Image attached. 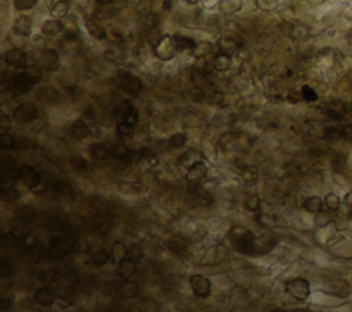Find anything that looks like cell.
<instances>
[{
    "label": "cell",
    "instance_id": "obj_15",
    "mask_svg": "<svg viewBox=\"0 0 352 312\" xmlns=\"http://www.w3.org/2000/svg\"><path fill=\"white\" fill-rule=\"evenodd\" d=\"M112 219L106 216V215H96L92 219V223H91V227H92V231L99 234V235H106L107 232H110L112 230Z\"/></svg>",
    "mask_w": 352,
    "mask_h": 312
},
{
    "label": "cell",
    "instance_id": "obj_53",
    "mask_svg": "<svg viewBox=\"0 0 352 312\" xmlns=\"http://www.w3.org/2000/svg\"><path fill=\"white\" fill-rule=\"evenodd\" d=\"M58 279V274L55 271H44L43 274L40 275V281L45 283V285H52L55 283Z\"/></svg>",
    "mask_w": 352,
    "mask_h": 312
},
{
    "label": "cell",
    "instance_id": "obj_6",
    "mask_svg": "<svg viewBox=\"0 0 352 312\" xmlns=\"http://www.w3.org/2000/svg\"><path fill=\"white\" fill-rule=\"evenodd\" d=\"M285 290L293 299L303 301V300L308 299V296H309V283L304 278H295L286 283Z\"/></svg>",
    "mask_w": 352,
    "mask_h": 312
},
{
    "label": "cell",
    "instance_id": "obj_30",
    "mask_svg": "<svg viewBox=\"0 0 352 312\" xmlns=\"http://www.w3.org/2000/svg\"><path fill=\"white\" fill-rule=\"evenodd\" d=\"M89 260H91V263H92L94 266L101 267V266H105V264H107L109 262H112V256H110V252L101 249L94 252V253L91 255V259H89Z\"/></svg>",
    "mask_w": 352,
    "mask_h": 312
},
{
    "label": "cell",
    "instance_id": "obj_22",
    "mask_svg": "<svg viewBox=\"0 0 352 312\" xmlns=\"http://www.w3.org/2000/svg\"><path fill=\"white\" fill-rule=\"evenodd\" d=\"M202 160V154L197 150H189L186 153H183L182 156L177 158V164L183 168H190L193 164L198 163Z\"/></svg>",
    "mask_w": 352,
    "mask_h": 312
},
{
    "label": "cell",
    "instance_id": "obj_8",
    "mask_svg": "<svg viewBox=\"0 0 352 312\" xmlns=\"http://www.w3.org/2000/svg\"><path fill=\"white\" fill-rule=\"evenodd\" d=\"M35 86V82L32 80V77L28 75V72H22L11 77V80L8 82V88L13 89L17 94H26Z\"/></svg>",
    "mask_w": 352,
    "mask_h": 312
},
{
    "label": "cell",
    "instance_id": "obj_29",
    "mask_svg": "<svg viewBox=\"0 0 352 312\" xmlns=\"http://www.w3.org/2000/svg\"><path fill=\"white\" fill-rule=\"evenodd\" d=\"M89 154L95 160H106L107 157L110 156L112 153L109 151L106 147V144L103 143H94L89 147Z\"/></svg>",
    "mask_w": 352,
    "mask_h": 312
},
{
    "label": "cell",
    "instance_id": "obj_40",
    "mask_svg": "<svg viewBox=\"0 0 352 312\" xmlns=\"http://www.w3.org/2000/svg\"><path fill=\"white\" fill-rule=\"evenodd\" d=\"M70 165H72L73 171L77 172V174H84V172H87L88 169V163L80 156L73 157V158L70 160Z\"/></svg>",
    "mask_w": 352,
    "mask_h": 312
},
{
    "label": "cell",
    "instance_id": "obj_50",
    "mask_svg": "<svg viewBox=\"0 0 352 312\" xmlns=\"http://www.w3.org/2000/svg\"><path fill=\"white\" fill-rule=\"evenodd\" d=\"M107 58H109V59H112V61H114V62H120V61H123V59H124V52L121 51V48H120V47H116V45H113L110 50L107 51Z\"/></svg>",
    "mask_w": 352,
    "mask_h": 312
},
{
    "label": "cell",
    "instance_id": "obj_39",
    "mask_svg": "<svg viewBox=\"0 0 352 312\" xmlns=\"http://www.w3.org/2000/svg\"><path fill=\"white\" fill-rule=\"evenodd\" d=\"M17 218H18L21 222L31 223V222H33V220L36 219V211L32 209V208H29V206H24V208H21V209L18 211Z\"/></svg>",
    "mask_w": 352,
    "mask_h": 312
},
{
    "label": "cell",
    "instance_id": "obj_3",
    "mask_svg": "<svg viewBox=\"0 0 352 312\" xmlns=\"http://www.w3.org/2000/svg\"><path fill=\"white\" fill-rule=\"evenodd\" d=\"M177 45H176L175 36L165 35L158 39L157 43L154 45V54L161 61H170L176 55Z\"/></svg>",
    "mask_w": 352,
    "mask_h": 312
},
{
    "label": "cell",
    "instance_id": "obj_19",
    "mask_svg": "<svg viewBox=\"0 0 352 312\" xmlns=\"http://www.w3.org/2000/svg\"><path fill=\"white\" fill-rule=\"evenodd\" d=\"M86 26H87V31L89 32V35L96 39V40H103V39L107 38L106 29H105V26L102 25L99 21L89 18L86 21Z\"/></svg>",
    "mask_w": 352,
    "mask_h": 312
},
{
    "label": "cell",
    "instance_id": "obj_31",
    "mask_svg": "<svg viewBox=\"0 0 352 312\" xmlns=\"http://www.w3.org/2000/svg\"><path fill=\"white\" fill-rule=\"evenodd\" d=\"M70 131H72V135L77 137V139H86V137L89 135V130H88L87 124H86L84 121H82V120L75 121V123L72 124Z\"/></svg>",
    "mask_w": 352,
    "mask_h": 312
},
{
    "label": "cell",
    "instance_id": "obj_45",
    "mask_svg": "<svg viewBox=\"0 0 352 312\" xmlns=\"http://www.w3.org/2000/svg\"><path fill=\"white\" fill-rule=\"evenodd\" d=\"M15 272V266L13 263H10L8 260H1L0 262V276L1 278H7L11 276Z\"/></svg>",
    "mask_w": 352,
    "mask_h": 312
},
{
    "label": "cell",
    "instance_id": "obj_7",
    "mask_svg": "<svg viewBox=\"0 0 352 312\" xmlns=\"http://www.w3.org/2000/svg\"><path fill=\"white\" fill-rule=\"evenodd\" d=\"M36 61L39 66L47 72H57L61 66V59L55 50H42Z\"/></svg>",
    "mask_w": 352,
    "mask_h": 312
},
{
    "label": "cell",
    "instance_id": "obj_49",
    "mask_svg": "<svg viewBox=\"0 0 352 312\" xmlns=\"http://www.w3.org/2000/svg\"><path fill=\"white\" fill-rule=\"evenodd\" d=\"M38 4V0H14V7L17 10H31L33 7Z\"/></svg>",
    "mask_w": 352,
    "mask_h": 312
},
{
    "label": "cell",
    "instance_id": "obj_43",
    "mask_svg": "<svg viewBox=\"0 0 352 312\" xmlns=\"http://www.w3.org/2000/svg\"><path fill=\"white\" fill-rule=\"evenodd\" d=\"M187 143V136L184 134H175L168 139V144L171 149H179Z\"/></svg>",
    "mask_w": 352,
    "mask_h": 312
},
{
    "label": "cell",
    "instance_id": "obj_16",
    "mask_svg": "<svg viewBox=\"0 0 352 312\" xmlns=\"http://www.w3.org/2000/svg\"><path fill=\"white\" fill-rule=\"evenodd\" d=\"M167 248L172 253H175L177 256H182L189 250V241L186 238L180 237V235H174L167 241Z\"/></svg>",
    "mask_w": 352,
    "mask_h": 312
},
{
    "label": "cell",
    "instance_id": "obj_38",
    "mask_svg": "<svg viewBox=\"0 0 352 312\" xmlns=\"http://www.w3.org/2000/svg\"><path fill=\"white\" fill-rule=\"evenodd\" d=\"M175 40L176 45H177V50H194L195 45H197V43H195L193 39L179 36V35L175 36Z\"/></svg>",
    "mask_w": 352,
    "mask_h": 312
},
{
    "label": "cell",
    "instance_id": "obj_2",
    "mask_svg": "<svg viewBox=\"0 0 352 312\" xmlns=\"http://www.w3.org/2000/svg\"><path fill=\"white\" fill-rule=\"evenodd\" d=\"M76 244H77V237L73 234H65L61 237L52 238L48 248L45 250V256L50 260L62 259L73 250Z\"/></svg>",
    "mask_w": 352,
    "mask_h": 312
},
{
    "label": "cell",
    "instance_id": "obj_25",
    "mask_svg": "<svg viewBox=\"0 0 352 312\" xmlns=\"http://www.w3.org/2000/svg\"><path fill=\"white\" fill-rule=\"evenodd\" d=\"M63 29V24L58 18L48 19L42 26V33L44 36H55Z\"/></svg>",
    "mask_w": 352,
    "mask_h": 312
},
{
    "label": "cell",
    "instance_id": "obj_14",
    "mask_svg": "<svg viewBox=\"0 0 352 312\" xmlns=\"http://www.w3.org/2000/svg\"><path fill=\"white\" fill-rule=\"evenodd\" d=\"M207 175H208V167L202 163L201 160V161H198V163L193 164L190 168H187L186 180L189 181V183H191V184H194V183L201 181L204 178H207Z\"/></svg>",
    "mask_w": 352,
    "mask_h": 312
},
{
    "label": "cell",
    "instance_id": "obj_20",
    "mask_svg": "<svg viewBox=\"0 0 352 312\" xmlns=\"http://www.w3.org/2000/svg\"><path fill=\"white\" fill-rule=\"evenodd\" d=\"M0 171H1V181L4 183L7 178H11L13 174L18 172L15 167V160L11 156L1 157V163H0Z\"/></svg>",
    "mask_w": 352,
    "mask_h": 312
},
{
    "label": "cell",
    "instance_id": "obj_11",
    "mask_svg": "<svg viewBox=\"0 0 352 312\" xmlns=\"http://www.w3.org/2000/svg\"><path fill=\"white\" fill-rule=\"evenodd\" d=\"M52 194L59 202H70L75 200V190L66 181H57L52 187Z\"/></svg>",
    "mask_w": 352,
    "mask_h": 312
},
{
    "label": "cell",
    "instance_id": "obj_24",
    "mask_svg": "<svg viewBox=\"0 0 352 312\" xmlns=\"http://www.w3.org/2000/svg\"><path fill=\"white\" fill-rule=\"evenodd\" d=\"M133 110H135V107L132 106L131 102L126 100V102L120 103V105H117V106H114L112 114H113V117L116 120L123 121V120L128 119V117L131 116V113L133 112Z\"/></svg>",
    "mask_w": 352,
    "mask_h": 312
},
{
    "label": "cell",
    "instance_id": "obj_32",
    "mask_svg": "<svg viewBox=\"0 0 352 312\" xmlns=\"http://www.w3.org/2000/svg\"><path fill=\"white\" fill-rule=\"evenodd\" d=\"M19 242L18 235L13 232V231H8V232H4L1 238H0V245L4 248V249H14Z\"/></svg>",
    "mask_w": 352,
    "mask_h": 312
},
{
    "label": "cell",
    "instance_id": "obj_51",
    "mask_svg": "<svg viewBox=\"0 0 352 312\" xmlns=\"http://www.w3.org/2000/svg\"><path fill=\"white\" fill-rule=\"evenodd\" d=\"M128 256L133 260H140L143 257V249L139 244H132L128 249Z\"/></svg>",
    "mask_w": 352,
    "mask_h": 312
},
{
    "label": "cell",
    "instance_id": "obj_42",
    "mask_svg": "<svg viewBox=\"0 0 352 312\" xmlns=\"http://www.w3.org/2000/svg\"><path fill=\"white\" fill-rule=\"evenodd\" d=\"M0 197H1V201H4V202H11V201L17 200V198H19V193L17 188L14 187H7L6 184L3 186V188H1V194H0Z\"/></svg>",
    "mask_w": 352,
    "mask_h": 312
},
{
    "label": "cell",
    "instance_id": "obj_12",
    "mask_svg": "<svg viewBox=\"0 0 352 312\" xmlns=\"http://www.w3.org/2000/svg\"><path fill=\"white\" fill-rule=\"evenodd\" d=\"M4 61H6L10 66L17 69H26L28 68V56L22 50L19 48H11L6 52L4 55Z\"/></svg>",
    "mask_w": 352,
    "mask_h": 312
},
{
    "label": "cell",
    "instance_id": "obj_58",
    "mask_svg": "<svg viewBox=\"0 0 352 312\" xmlns=\"http://www.w3.org/2000/svg\"><path fill=\"white\" fill-rule=\"evenodd\" d=\"M325 202H326V205L330 208V209H337V206H339V198L334 195V194H329L326 197V200H325Z\"/></svg>",
    "mask_w": 352,
    "mask_h": 312
},
{
    "label": "cell",
    "instance_id": "obj_1",
    "mask_svg": "<svg viewBox=\"0 0 352 312\" xmlns=\"http://www.w3.org/2000/svg\"><path fill=\"white\" fill-rule=\"evenodd\" d=\"M230 242L235 248V250H238L244 255H255L258 252L256 238L253 235V232L242 225H235L231 228Z\"/></svg>",
    "mask_w": 352,
    "mask_h": 312
},
{
    "label": "cell",
    "instance_id": "obj_36",
    "mask_svg": "<svg viewBox=\"0 0 352 312\" xmlns=\"http://www.w3.org/2000/svg\"><path fill=\"white\" fill-rule=\"evenodd\" d=\"M143 160V150H131L127 153V156L123 158L121 163H124L126 165H135V164L140 163Z\"/></svg>",
    "mask_w": 352,
    "mask_h": 312
},
{
    "label": "cell",
    "instance_id": "obj_54",
    "mask_svg": "<svg viewBox=\"0 0 352 312\" xmlns=\"http://www.w3.org/2000/svg\"><path fill=\"white\" fill-rule=\"evenodd\" d=\"M259 178L258 169L253 167H248L242 171V179L245 181H255Z\"/></svg>",
    "mask_w": 352,
    "mask_h": 312
},
{
    "label": "cell",
    "instance_id": "obj_17",
    "mask_svg": "<svg viewBox=\"0 0 352 312\" xmlns=\"http://www.w3.org/2000/svg\"><path fill=\"white\" fill-rule=\"evenodd\" d=\"M139 293V285L131 279H123L117 286V294L121 299H133Z\"/></svg>",
    "mask_w": 352,
    "mask_h": 312
},
{
    "label": "cell",
    "instance_id": "obj_13",
    "mask_svg": "<svg viewBox=\"0 0 352 312\" xmlns=\"http://www.w3.org/2000/svg\"><path fill=\"white\" fill-rule=\"evenodd\" d=\"M57 300V293L50 286L39 287L35 292V301L42 307H51Z\"/></svg>",
    "mask_w": 352,
    "mask_h": 312
},
{
    "label": "cell",
    "instance_id": "obj_4",
    "mask_svg": "<svg viewBox=\"0 0 352 312\" xmlns=\"http://www.w3.org/2000/svg\"><path fill=\"white\" fill-rule=\"evenodd\" d=\"M39 110L32 102H24L13 112V120L18 124H28L38 119Z\"/></svg>",
    "mask_w": 352,
    "mask_h": 312
},
{
    "label": "cell",
    "instance_id": "obj_27",
    "mask_svg": "<svg viewBox=\"0 0 352 312\" xmlns=\"http://www.w3.org/2000/svg\"><path fill=\"white\" fill-rule=\"evenodd\" d=\"M231 65H233L231 55H227L224 52H219V54L214 58V68L216 69L218 72H226V70L231 68Z\"/></svg>",
    "mask_w": 352,
    "mask_h": 312
},
{
    "label": "cell",
    "instance_id": "obj_47",
    "mask_svg": "<svg viewBox=\"0 0 352 312\" xmlns=\"http://www.w3.org/2000/svg\"><path fill=\"white\" fill-rule=\"evenodd\" d=\"M212 44L211 43H207V42H204V43H198L197 45H195V48L193 51H194L195 56H198V58H204L205 55H208L211 51H212Z\"/></svg>",
    "mask_w": 352,
    "mask_h": 312
},
{
    "label": "cell",
    "instance_id": "obj_26",
    "mask_svg": "<svg viewBox=\"0 0 352 312\" xmlns=\"http://www.w3.org/2000/svg\"><path fill=\"white\" fill-rule=\"evenodd\" d=\"M218 47H219L220 52H224V54H227V55H234L239 48L238 43H237L233 38L219 39Z\"/></svg>",
    "mask_w": 352,
    "mask_h": 312
},
{
    "label": "cell",
    "instance_id": "obj_35",
    "mask_svg": "<svg viewBox=\"0 0 352 312\" xmlns=\"http://www.w3.org/2000/svg\"><path fill=\"white\" fill-rule=\"evenodd\" d=\"M121 190L127 194H143L147 191V187L140 181H132L121 186Z\"/></svg>",
    "mask_w": 352,
    "mask_h": 312
},
{
    "label": "cell",
    "instance_id": "obj_23",
    "mask_svg": "<svg viewBox=\"0 0 352 312\" xmlns=\"http://www.w3.org/2000/svg\"><path fill=\"white\" fill-rule=\"evenodd\" d=\"M110 256H112V263L114 264H120L124 259L128 256V248L123 242L116 241L112 248H110Z\"/></svg>",
    "mask_w": 352,
    "mask_h": 312
},
{
    "label": "cell",
    "instance_id": "obj_28",
    "mask_svg": "<svg viewBox=\"0 0 352 312\" xmlns=\"http://www.w3.org/2000/svg\"><path fill=\"white\" fill-rule=\"evenodd\" d=\"M242 8V0H220L219 10L224 14H234Z\"/></svg>",
    "mask_w": 352,
    "mask_h": 312
},
{
    "label": "cell",
    "instance_id": "obj_56",
    "mask_svg": "<svg viewBox=\"0 0 352 312\" xmlns=\"http://www.w3.org/2000/svg\"><path fill=\"white\" fill-rule=\"evenodd\" d=\"M256 3L264 11H272L277 7V0H256Z\"/></svg>",
    "mask_w": 352,
    "mask_h": 312
},
{
    "label": "cell",
    "instance_id": "obj_37",
    "mask_svg": "<svg viewBox=\"0 0 352 312\" xmlns=\"http://www.w3.org/2000/svg\"><path fill=\"white\" fill-rule=\"evenodd\" d=\"M68 10H69V4L66 3V1H57L54 6H52V8H51V15L54 17V18H63V17H66V14H68Z\"/></svg>",
    "mask_w": 352,
    "mask_h": 312
},
{
    "label": "cell",
    "instance_id": "obj_46",
    "mask_svg": "<svg viewBox=\"0 0 352 312\" xmlns=\"http://www.w3.org/2000/svg\"><path fill=\"white\" fill-rule=\"evenodd\" d=\"M25 70L28 72V75L31 76L32 80L35 82V84H38V83L42 82V77H43V69L40 68L39 65L28 66V68H26Z\"/></svg>",
    "mask_w": 352,
    "mask_h": 312
},
{
    "label": "cell",
    "instance_id": "obj_55",
    "mask_svg": "<svg viewBox=\"0 0 352 312\" xmlns=\"http://www.w3.org/2000/svg\"><path fill=\"white\" fill-rule=\"evenodd\" d=\"M302 96H303V99L308 100V102H312V100L318 99V95H316V92H315L314 89H312L311 87H308V86H304V87H303Z\"/></svg>",
    "mask_w": 352,
    "mask_h": 312
},
{
    "label": "cell",
    "instance_id": "obj_5",
    "mask_svg": "<svg viewBox=\"0 0 352 312\" xmlns=\"http://www.w3.org/2000/svg\"><path fill=\"white\" fill-rule=\"evenodd\" d=\"M119 86L127 95H136L142 89V82L138 76L132 75L130 72H120Z\"/></svg>",
    "mask_w": 352,
    "mask_h": 312
},
{
    "label": "cell",
    "instance_id": "obj_33",
    "mask_svg": "<svg viewBox=\"0 0 352 312\" xmlns=\"http://www.w3.org/2000/svg\"><path fill=\"white\" fill-rule=\"evenodd\" d=\"M322 200L319 197H308L307 200L303 202V208L311 213H318L322 211Z\"/></svg>",
    "mask_w": 352,
    "mask_h": 312
},
{
    "label": "cell",
    "instance_id": "obj_52",
    "mask_svg": "<svg viewBox=\"0 0 352 312\" xmlns=\"http://www.w3.org/2000/svg\"><path fill=\"white\" fill-rule=\"evenodd\" d=\"M128 151H130V149L127 147L126 144H117V146L112 150V157L117 158L119 161H123V158L127 156Z\"/></svg>",
    "mask_w": 352,
    "mask_h": 312
},
{
    "label": "cell",
    "instance_id": "obj_59",
    "mask_svg": "<svg viewBox=\"0 0 352 312\" xmlns=\"http://www.w3.org/2000/svg\"><path fill=\"white\" fill-rule=\"evenodd\" d=\"M13 304H14V300L11 299V297H3V299L0 300V308H1L3 311L10 310V308L13 307Z\"/></svg>",
    "mask_w": 352,
    "mask_h": 312
},
{
    "label": "cell",
    "instance_id": "obj_60",
    "mask_svg": "<svg viewBox=\"0 0 352 312\" xmlns=\"http://www.w3.org/2000/svg\"><path fill=\"white\" fill-rule=\"evenodd\" d=\"M187 3H190V4H195V3H198L200 0H186Z\"/></svg>",
    "mask_w": 352,
    "mask_h": 312
},
{
    "label": "cell",
    "instance_id": "obj_57",
    "mask_svg": "<svg viewBox=\"0 0 352 312\" xmlns=\"http://www.w3.org/2000/svg\"><path fill=\"white\" fill-rule=\"evenodd\" d=\"M10 127H11V119L7 114H3L1 119H0V131H1V134H7Z\"/></svg>",
    "mask_w": 352,
    "mask_h": 312
},
{
    "label": "cell",
    "instance_id": "obj_21",
    "mask_svg": "<svg viewBox=\"0 0 352 312\" xmlns=\"http://www.w3.org/2000/svg\"><path fill=\"white\" fill-rule=\"evenodd\" d=\"M14 33L21 35V36H25L28 38L32 32V19L28 15H21L17 18L15 24H14Z\"/></svg>",
    "mask_w": 352,
    "mask_h": 312
},
{
    "label": "cell",
    "instance_id": "obj_34",
    "mask_svg": "<svg viewBox=\"0 0 352 312\" xmlns=\"http://www.w3.org/2000/svg\"><path fill=\"white\" fill-rule=\"evenodd\" d=\"M133 128H135V125H132L131 123H130V121H127V120L119 121V124H117V127H116L117 136L121 137V139L132 136V134H133Z\"/></svg>",
    "mask_w": 352,
    "mask_h": 312
},
{
    "label": "cell",
    "instance_id": "obj_48",
    "mask_svg": "<svg viewBox=\"0 0 352 312\" xmlns=\"http://www.w3.org/2000/svg\"><path fill=\"white\" fill-rule=\"evenodd\" d=\"M245 206L248 211L256 212L259 208H260V197H259L258 194H252V195H249L245 201Z\"/></svg>",
    "mask_w": 352,
    "mask_h": 312
},
{
    "label": "cell",
    "instance_id": "obj_18",
    "mask_svg": "<svg viewBox=\"0 0 352 312\" xmlns=\"http://www.w3.org/2000/svg\"><path fill=\"white\" fill-rule=\"evenodd\" d=\"M135 272H136V260H133L131 257H127L119 264V268H117L116 274L120 279H130L132 275H135Z\"/></svg>",
    "mask_w": 352,
    "mask_h": 312
},
{
    "label": "cell",
    "instance_id": "obj_10",
    "mask_svg": "<svg viewBox=\"0 0 352 312\" xmlns=\"http://www.w3.org/2000/svg\"><path fill=\"white\" fill-rule=\"evenodd\" d=\"M190 286L193 289V293L200 299H207L212 290V282L202 275H193L190 278Z\"/></svg>",
    "mask_w": 352,
    "mask_h": 312
},
{
    "label": "cell",
    "instance_id": "obj_41",
    "mask_svg": "<svg viewBox=\"0 0 352 312\" xmlns=\"http://www.w3.org/2000/svg\"><path fill=\"white\" fill-rule=\"evenodd\" d=\"M15 146H17V140L13 135H10V134H1L0 135V149L3 151L14 149Z\"/></svg>",
    "mask_w": 352,
    "mask_h": 312
},
{
    "label": "cell",
    "instance_id": "obj_44",
    "mask_svg": "<svg viewBox=\"0 0 352 312\" xmlns=\"http://www.w3.org/2000/svg\"><path fill=\"white\" fill-rule=\"evenodd\" d=\"M39 99L45 100V102H57L58 92L52 88H43L39 92Z\"/></svg>",
    "mask_w": 352,
    "mask_h": 312
},
{
    "label": "cell",
    "instance_id": "obj_9",
    "mask_svg": "<svg viewBox=\"0 0 352 312\" xmlns=\"http://www.w3.org/2000/svg\"><path fill=\"white\" fill-rule=\"evenodd\" d=\"M18 179L22 181V184L28 188L38 187L42 180V176L38 172V169L33 168L31 165H22L18 169Z\"/></svg>",
    "mask_w": 352,
    "mask_h": 312
}]
</instances>
